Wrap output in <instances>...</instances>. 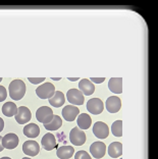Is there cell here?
<instances>
[{
  "label": "cell",
  "mask_w": 158,
  "mask_h": 159,
  "mask_svg": "<svg viewBox=\"0 0 158 159\" xmlns=\"http://www.w3.org/2000/svg\"><path fill=\"white\" fill-rule=\"evenodd\" d=\"M26 84L21 80H13L8 87L10 98L16 101H19L24 98L25 94H26Z\"/></svg>",
  "instance_id": "cell-1"
},
{
  "label": "cell",
  "mask_w": 158,
  "mask_h": 159,
  "mask_svg": "<svg viewBox=\"0 0 158 159\" xmlns=\"http://www.w3.org/2000/svg\"><path fill=\"white\" fill-rule=\"evenodd\" d=\"M53 116V110L48 106H41L39 109L36 111V118L38 119L39 122L43 125H47L52 120Z\"/></svg>",
  "instance_id": "cell-2"
},
{
  "label": "cell",
  "mask_w": 158,
  "mask_h": 159,
  "mask_svg": "<svg viewBox=\"0 0 158 159\" xmlns=\"http://www.w3.org/2000/svg\"><path fill=\"white\" fill-rule=\"evenodd\" d=\"M55 93V87L51 83H44L36 89V94L41 99H50Z\"/></svg>",
  "instance_id": "cell-3"
},
{
  "label": "cell",
  "mask_w": 158,
  "mask_h": 159,
  "mask_svg": "<svg viewBox=\"0 0 158 159\" xmlns=\"http://www.w3.org/2000/svg\"><path fill=\"white\" fill-rule=\"evenodd\" d=\"M70 141L74 146H82L86 143V134L79 126H76L70 133Z\"/></svg>",
  "instance_id": "cell-4"
},
{
  "label": "cell",
  "mask_w": 158,
  "mask_h": 159,
  "mask_svg": "<svg viewBox=\"0 0 158 159\" xmlns=\"http://www.w3.org/2000/svg\"><path fill=\"white\" fill-rule=\"evenodd\" d=\"M67 101L73 105H83L84 103V94L78 89H70L66 93Z\"/></svg>",
  "instance_id": "cell-5"
},
{
  "label": "cell",
  "mask_w": 158,
  "mask_h": 159,
  "mask_svg": "<svg viewBox=\"0 0 158 159\" xmlns=\"http://www.w3.org/2000/svg\"><path fill=\"white\" fill-rule=\"evenodd\" d=\"M104 109V104L99 98H92L87 102V110L90 113L98 115L102 113Z\"/></svg>",
  "instance_id": "cell-6"
},
{
  "label": "cell",
  "mask_w": 158,
  "mask_h": 159,
  "mask_svg": "<svg viewBox=\"0 0 158 159\" xmlns=\"http://www.w3.org/2000/svg\"><path fill=\"white\" fill-rule=\"evenodd\" d=\"M23 152L28 156H36L40 152V146L36 141H26L23 145Z\"/></svg>",
  "instance_id": "cell-7"
},
{
  "label": "cell",
  "mask_w": 158,
  "mask_h": 159,
  "mask_svg": "<svg viewBox=\"0 0 158 159\" xmlns=\"http://www.w3.org/2000/svg\"><path fill=\"white\" fill-rule=\"evenodd\" d=\"M93 134L99 139H106L109 135L108 125L103 121H97L93 126Z\"/></svg>",
  "instance_id": "cell-8"
},
{
  "label": "cell",
  "mask_w": 158,
  "mask_h": 159,
  "mask_svg": "<svg viewBox=\"0 0 158 159\" xmlns=\"http://www.w3.org/2000/svg\"><path fill=\"white\" fill-rule=\"evenodd\" d=\"M32 113L30 109L26 106H20L17 108V113L16 114V120L17 124L25 125L31 120Z\"/></svg>",
  "instance_id": "cell-9"
},
{
  "label": "cell",
  "mask_w": 158,
  "mask_h": 159,
  "mask_svg": "<svg viewBox=\"0 0 158 159\" xmlns=\"http://www.w3.org/2000/svg\"><path fill=\"white\" fill-rule=\"evenodd\" d=\"M90 153L96 159H101L106 153V145L103 142H94L90 146Z\"/></svg>",
  "instance_id": "cell-10"
},
{
  "label": "cell",
  "mask_w": 158,
  "mask_h": 159,
  "mask_svg": "<svg viewBox=\"0 0 158 159\" xmlns=\"http://www.w3.org/2000/svg\"><path fill=\"white\" fill-rule=\"evenodd\" d=\"M106 110L110 113H116L120 110L121 100L117 96H110L106 100Z\"/></svg>",
  "instance_id": "cell-11"
},
{
  "label": "cell",
  "mask_w": 158,
  "mask_h": 159,
  "mask_svg": "<svg viewBox=\"0 0 158 159\" xmlns=\"http://www.w3.org/2000/svg\"><path fill=\"white\" fill-rule=\"evenodd\" d=\"M19 137L17 135L13 133L7 134L4 137H2V145L5 149L12 150L14 148H16L19 145Z\"/></svg>",
  "instance_id": "cell-12"
},
{
  "label": "cell",
  "mask_w": 158,
  "mask_h": 159,
  "mask_svg": "<svg viewBox=\"0 0 158 159\" xmlns=\"http://www.w3.org/2000/svg\"><path fill=\"white\" fill-rule=\"evenodd\" d=\"M80 113V109L74 105H66L62 109V117L66 121H74Z\"/></svg>",
  "instance_id": "cell-13"
},
{
  "label": "cell",
  "mask_w": 158,
  "mask_h": 159,
  "mask_svg": "<svg viewBox=\"0 0 158 159\" xmlns=\"http://www.w3.org/2000/svg\"><path fill=\"white\" fill-rule=\"evenodd\" d=\"M79 89L84 95L90 96L95 92V85L88 79H82L79 82Z\"/></svg>",
  "instance_id": "cell-14"
},
{
  "label": "cell",
  "mask_w": 158,
  "mask_h": 159,
  "mask_svg": "<svg viewBox=\"0 0 158 159\" xmlns=\"http://www.w3.org/2000/svg\"><path fill=\"white\" fill-rule=\"evenodd\" d=\"M41 144H42L43 149H45L46 151L53 150L54 148H56V145H57L54 135H52V134H50V133L43 136V138L41 140Z\"/></svg>",
  "instance_id": "cell-15"
},
{
  "label": "cell",
  "mask_w": 158,
  "mask_h": 159,
  "mask_svg": "<svg viewBox=\"0 0 158 159\" xmlns=\"http://www.w3.org/2000/svg\"><path fill=\"white\" fill-rule=\"evenodd\" d=\"M108 88L114 94L123 93V78H111L108 82Z\"/></svg>",
  "instance_id": "cell-16"
},
{
  "label": "cell",
  "mask_w": 158,
  "mask_h": 159,
  "mask_svg": "<svg viewBox=\"0 0 158 159\" xmlns=\"http://www.w3.org/2000/svg\"><path fill=\"white\" fill-rule=\"evenodd\" d=\"M108 155L112 158H118L123 155V144L120 142H113L108 146Z\"/></svg>",
  "instance_id": "cell-17"
},
{
  "label": "cell",
  "mask_w": 158,
  "mask_h": 159,
  "mask_svg": "<svg viewBox=\"0 0 158 159\" xmlns=\"http://www.w3.org/2000/svg\"><path fill=\"white\" fill-rule=\"evenodd\" d=\"M24 135L31 139L37 138L40 135V128L36 124H29L24 128Z\"/></svg>",
  "instance_id": "cell-18"
},
{
  "label": "cell",
  "mask_w": 158,
  "mask_h": 159,
  "mask_svg": "<svg viewBox=\"0 0 158 159\" xmlns=\"http://www.w3.org/2000/svg\"><path fill=\"white\" fill-rule=\"evenodd\" d=\"M74 149L73 146H61L56 151V155L59 159H70L74 155Z\"/></svg>",
  "instance_id": "cell-19"
},
{
  "label": "cell",
  "mask_w": 158,
  "mask_h": 159,
  "mask_svg": "<svg viewBox=\"0 0 158 159\" xmlns=\"http://www.w3.org/2000/svg\"><path fill=\"white\" fill-rule=\"evenodd\" d=\"M50 105L53 107H60L62 106L64 102H65V97H64V94L60 91H55L54 95H53L51 98L48 99Z\"/></svg>",
  "instance_id": "cell-20"
},
{
  "label": "cell",
  "mask_w": 158,
  "mask_h": 159,
  "mask_svg": "<svg viewBox=\"0 0 158 159\" xmlns=\"http://www.w3.org/2000/svg\"><path fill=\"white\" fill-rule=\"evenodd\" d=\"M77 118H78L77 119L78 126L81 129H88L92 125V118L87 113H82L80 115H78Z\"/></svg>",
  "instance_id": "cell-21"
},
{
  "label": "cell",
  "mask_w": 158,
  "mask_h": 159,
  "mask_svg": "<svg viewBox=\"0 0 158 159\" xmlns=\"http://www.w3.org/2000/svg\"><path fill=\"white\" fill-rule=\"evenodd\" d=\"M17 108L16 104L13 102H6L3 104L2 106V113L7 117H11L16 116V114L17 113Z\"/></svg>",
  "instance_id": "cell-22"
},
{
  "label": "cell",
  "mask_w": 158,
  "mask_h": 159,
  "mask_svg": "<svg viewBox=\"0 0 158 159\" xmlns=\"http://www.w3.org/2000/svg\"><path fill=\"white\" fill-rule=\"evenodd\" d=\"M62 125V119L60 118L58 115H54L52 120L47 125H44V128L47 131H57L60 126Z\"/></svg>",
  "instance_id": "cell-23"
},
{
  "label": "cell",
  "mask_w": 158,
  "mask_h": 159,
  "mask_svg": "<svg viewBox=\"0 0 158 159\" xmlns=\"http://www.w3.org/2000/svg\"><path fill=\"white\" fill-rule=\"evenodd\" d=\"M111 132H112L113 136L115 137L123 136V121L121 120L114 121L112 125H111Z\"/></svg>",
  "instance_id": "cell-24"
},
{
  "label": "cell",
  "mask_w": 158,
  "mask_h": 159,
  "mask_svg": "<svg viewBox=\"0 0 158 159\" xmlns=\"http://www.w3.org/2000/svg\"><path fill=\"white\" fill-rule=\"evenodd\" d=\"M74 159H92L90 154L88 152H86L84 150H81V151H78L74 155Z\"/></svg>",
  "instance_id": "cell-25"
},
{
  "label": "cell",
  "mask_w": 158,
  "mask_h": 159,
  "mask_svg": "<svg viewBox=\"0 0 158 159\" xmlns=\"http://www.w3.org/2000/svg\"><path fill=\"white\" fill-rule=\"evenodd\" d=\"M7 97V91L3 86H0V102H3Z\"/></svg>",
  "instance_id": "cell-26"
},
{
  "label": "cell",
  "mask_w": 158,
  "mask_h": 159,
  "mask_svg": "<svg viewBox=\"0 0 158 159\" xmlns=\"http://www.w3.org/2000/svg\"><path fill=\"white\" fill-rule=\"evenodd\" d=\"M28 80H29V82L32 83V84L39 85V84H41L42 82L45 81V78H28Z\"/></svg>",
  "instance_id": "cell-27"
},
{
  "label": "cell",
  "mask_w": 158,
  "mask_h": 159,
  "mask_svg": "<svg viewBox=\"0 0 158 159\" xmlns=\"http://www.w3.org/2000/svg\"><path fill=\"white\" fill-rule=\"evenodd\" d=\"M90 81H91L93 84L94 83H96V84H101V83H103L104 81H105V78H90Z\"/></svg>",
  "instance_id": "cell-28"
},
{
  "label": "cell",
  "mask_w": 158,
  "mask_h": 159,
  "mask_svg": "<svg viewBox=\"0 0 158 159\" xmlns=\"http://www.w3.org/2000/svg\"><path fill=\"white\" fill-rule=\"evenodd\" d=\"M3 129H4V120L0 117V133L3 131Z\"/></svg>",
  "instance_id": "cell-29"
},
{
  "label": "cell",
  "mask_w": 158,
  "mask_h": 159,
  "mask_svg": "<svg viewBox=\"0 0 158 159\" xmlns=\"http://www.w3.org/2000/svg\"><path fill=\"white\" fill-rule=\"evenodd\" d=\"M3 150H4V147L2 145V137L0 136V152H2Z\"/></svg>",
  "instance_id": "cell-30"
},
{
  "label": "cell",
  "mask_w": 158,
  "mask_h": 159,
  "mask_svg": "<svg viewBox=\"0 0 158 159\" xmlns=\"http://www.w3.org/2000/svg\"><path fill=\"white\" fill-rule=\"evenodd\" d=\"M70 81H78L79 78H69Z\"/></svg>",
  "instance_id": "cell-31"
},
{
  "label": "cell",
  "mask_w": 158,
  "mask_h": 159,
  "mask_svg": "<svg viewBox=\"0 0 158 159\" xmlns=\"http://www.w3.org/2000/svg\"><path fill=\"white\" fill-rule=\"evenodd\" d=\"M52 80H54V81H59L60 78H51Z\"/></svg>",
  "instance_id": "cell-32"
},
{
  "label": "cell",
  "mask_w": 158,
  "mask_h": 159,
  "mask_svg": "<svg viewBox=\"0 0 158 159\" xmlns=\"http://www.w3.org/2000/svg\"><path fill=\"white\" fill-rule=\"evenodd\" d=\"M0 159H11V158H9V157H2V158H0Z\"/></svg>",
  "instance_id": "cell-33"
},
{
  "label": "cell",
  "mask_w": 158,
  "mask_h": 159,
  "mask_svg": "<svg viewBox=\"0 0 158 159\" xmlns=\"http://www.w3.org/2000/svg\"><path fill=\"white\" fill-rule=\"evenodd\" d=\"M23 159H31V158H29V157H24Z\"/></svg>",
  "instance_id": "cell-34"
},
{
  "label": "cell",
  "mask_w": 158,
  "mask_h": 159,
  "mask_svg": "<svg viewBox=\"0 0 158 159\" xmlns=\"http://www.w3.org/2000/svg\"><path fill=\"white\" fill-rule=\"evenodd\" d=\"M1 81H2V78H0V83H1Z\"/></svg>",
  "instance_id": "cell-35"
}]
</instances>
